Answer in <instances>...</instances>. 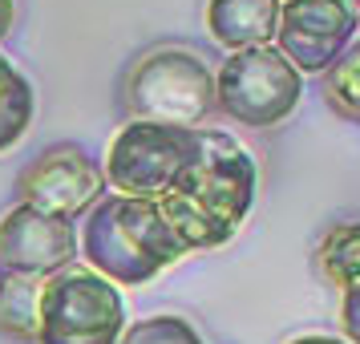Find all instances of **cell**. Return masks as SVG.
Instances as JSON below:
<instances>
[{
  "label": "cell",
  "mask_w": 360,
  "mask_h": 344,
  "mask_svg": "<svg viewBox=\"0 0 360 344\" xmlns=\"http://www.w3.org/2000/svg\"><path fill=\"white\" fill-rule=\"evenodd\" d=\"M101 191H105V174H101L98 158L85 154V146L77 142L45 146L17 179V198L25 207L65 219V223L94 211Z\"/></svg>",
  "instance_id": "7"
},
{
  "label": "cell",
  "mask_w": 360,
  "mask_h": 344,
  "mask_svg": "<svg viewBox=\"0 0 360 344\" xmlns=\"http://www.w3.org/2000/svg\"><path fill=\"white\" fill-rule=\"evenodd\" d=\"M251 203H255V158L231 134L198 126L195 163L158 198V211L186 251H211L243 227Z\"/></svg>",
  "instance_id": "1"
},
{
  "label": "cell",
  "mask_w": 360,
  "mask_h": 344,
  "mask_svg": "<svg viewBox=\"0 0 360 344\" xmlns=\"http://www.w3.org/2000/svg\"><path fill=\"white\" fill-rule=\"evenodd\" d=\"M283 0H207V29L223 49H259L271 45L279 29Z\"/></svg>",
  "instance_id": "10"
},
{
  "label": "cell",
  "mask_w": 360,
  "mask_h": 344,
  "mask_svg": "<svg viewBox=\"0 0 360 344\" xmlns=\"http://www.w3.org/2000/svg\"><path fill=\"white\" fill-rule=\"evenodd\" d=\"M316 263L328 284H340L344 292L360 288V223H336L316 247Z\"/></svg>",
  "instance_id": "13"
},
{
  "label": "cell",
  "mask_w": 360,
  "mask_h": 344,
  "mask_svg": "<svg viewBox=\"0 0 360 344\" xmlns=\"http://www.w3.org/2000/svg\"><path fill=\"white\" fill-rule=\"evenodd\" d=\"M352 8H356V20H360V0H352Z\"/></svg>",
  "instance_id": "19"
},
{
  "label": "cell",
  "mask_w": 360,
  "mask_h": 344,
  "mask_svg": "<svg viewBox=\"0 0 360 344\" xmlns=\"http://www.w3.org/2000/svg\"><path fill=\"white\" fill-rule=\"evenodd\" d=\"M126 332V300L89 267H65L41 288L37 344H117Z\"/></svg>",
  "instance_id": "3"
},
{
  "label": "cell",
  "mask_w": 360,
  "mask_h": 344,
  "mask_svg": "<svg viewBox=\"0 0 360 344\" xmlns=\"http://www.w3.org/2000/svg\"><path fill=\"white\" fill-rule=\"evenodd\" d=\"M13 17H17V4H13V0H0V41L13 29Z\"/></svg>",
  "instance_id": "17"
},
{
  "label": "cell",
  "mask_w": 360,
  "mask_h": 344,
  "mask_svg": "<svg viewBox=\"0 0 360 344\" xmlns=\"http://www.w3.org/2000/svg\"><path fill=\"white\" fill-rule=\"evenodd\" d=\"M126 101L138 122L198 130L214 110V73L186 49H158L134 65Z\"/></svg>",
  "instance_id": "4"
},
{
  "label": "cell",
  "mask_w": 360,
  "mask_h": 344,
  "mask_svg": "<svg viewBox=\"0 0 360 344\" xmlns=\"http://www.w3.org/2000/svg\"><path fill=\"white\" fill-rule=\"evenodd\" d=\"M37 114V98H33V85L25 82L8 57H0V154L13 150L29 134Z\"/></svg>",
  "instance_id": "12"
},
{
  "label": "cell",
  "mask_w": 360,
  "mask_h": 344,
  "mask_svg": "<svg viewBox=\"0 0 360 344\" xmlns=\"http://www.w3.org/2000/svg\"><path fill=\"white\" fill-rule=\"evenodd\" d=\"M340 324H344V340L360 344V288L344 292V300H340Z\"/></svg>",
  "instance_id": "16"
},
{
  "label": "cell",
  "mask_w": 360,
  "mask_h": 344,
  "mask_svg": "<svg viewBox=\"0 0 360 344\" xmlns=\"http://www.w3.org/2000/svg\"><path fill=\"white\" fill-rule=\"evenodd\" d=\"M117 344H202V336L182 316H146V320L126 324Z\"/></svg>",
  "instance_id": "15"
},
{
  "label": "cell",
  "mask_w": 360,
  "mask_h": 344,
  "mask_svg": "<svg viewBox=\"0 0 360 344\" xmlns=\"http://www.w3.org/2000/svg\"><path fill=\"white\" fill-rule=\"evenodd\" d=\"M356 8L352 0H283L279 4L276 49L300 73H328L352 41H356Z\"/></svg>",
  "instance_id": "8"
},
{
  "label": "cell",
  "mask_w": 360,
  "mask_h": 344,
  "mask_svg": "<svg viewBox=\"0 0 360 344\" xmlns=\"http://www.w3.org/2000/svg\"><path fill=\"white\" fill-rule=\"evenodd\" d=\"M82 255L89 272H98L110 284H150L170 263L186 255L174 227L162 219L154 198H126V195H101L98 207L85 215L82 231Z\"/></svg>",
  "instance_id": "2"
},
{
  "label": "cell",
  "mask_w": 360,
  "mask_h": 344,
  "mask_svg": "<svg viewBox=\"0 0 360 344\" xmlns=\"http://www.w3.org/2000/svg\"><path fill=\"white\" fill-rule=\"evenodd\" d=\"M41 288L45 279L20 276V272H0V332L13 340L33 344L41 328Z\"/></svg>",
  "instance_id": "11"
},
{
  "label": "cell",
  "mask_w": 360,
  "mask_h": 344,
  "mask_svg": "<svg viewBox=\"0 0 360 344\" xmlns=\"http://www.w3.org/2000/svg\"><path fill=\"white\" fill-rule=\"evenodd\" d=\"M304 98V73L276 49H239L214 73V106L243 126H279Z\"/></svg>",
  "instance_id": "6"
},
{
  "label": "cell",
  "mask_w": 360,
  "mask_h": 344,
  "mask_svg": "<svg viewBox=\"0 0 360 344\" xmlns=\"http://www.w3.org/2000/svg\"><path fill=\"white\" fill-rule=\"evenodd\" d=\"M292 344H348V340H336V336H300Z\"/></svg>",
  "instance_id": "18"
},
{
  "label": "cell",
  "mask_w": 360,
  "mask_h": 344,
  "mask_svg": "<svg viewBox=\"0 0 360 344\" xmlns=\"http://www.w3.org/2000/svg\"><path fill=\"white\" fill-rule=\"evenodd\" d=\"M77 255V231L65 219H53L17 203L0 219V272L49 279L65 272Z\"/></svg>",
  "instance_id": "9"
},
{
  "label": "cell",
  "mask_w": 360,
  "mask_h": 344,
  "mask_svg": "<svg viewBox=\"0 0 360 344\" xmlns=\"http://www.w3.org/2000/svg\"><path fill=\"white\" fill-rule=\"evenodd\" d=\"M198 130L162 126V122H126L105 150V186L126 198H158L182 179V170L195 163Z\"/></svg>",
  "instance_id": "5"
},
{
  "label": "cell",
  "mask_w": 360,
  "mask_h": 344,
  "mask_svg": "<svg viewBox=\"0 0 360 344\" xmlns=\"http://www.w3.org/2000/svg\"><path fill=\"white\" fill-rule=\"evenodd\" d=\"M324 98L336 114H344L348 122H360V37L324 73Z\"/></svg>",
  "instance_id": "14"
}]
</instances>
